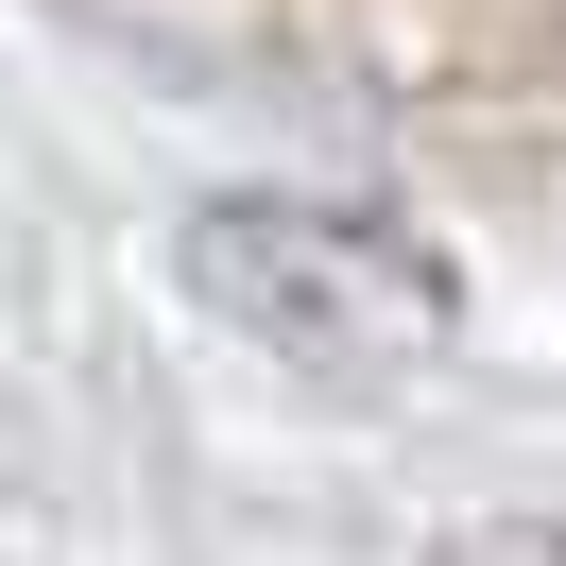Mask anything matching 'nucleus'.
Returning <instances> with one entry per match:
<instances>
[{
  "mask_svg": "<svg viewBox=\"0 0 566 566\" xmlns=\"http://www.w3.org/2000/svg\"><path fill=\"white\" fill-rule=\"evenodd\" d=\"M172 275L223 344L310 360V378H412L463 344V258L360 189H207L172 223Z\"/></svg>",
  "mask_w": 566,
  "mask_h": 566,
  "instance_id": "f257e3e1",
  "label": "nucleus"
}]
</instances>
